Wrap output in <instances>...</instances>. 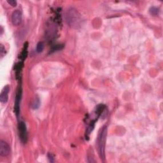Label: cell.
I'll return each instance as SVG.
<instances>
[{
	"label": "cell",
	"mask_w": 163,
	"mask_h": 163,
	"mask_svg": "<svg viewBox=\"0 0 163 163\" xmlns=\"http://www.w3.org/2000/svg\"><path fill=\"white\" fill-rule=\"evenodd\" d=\"M66 21L69 26L75 29L80 27L81 18L80 15L75 8H71L66 13Z\"/></svg>",
	"instance_id": "obj_1"
},
{
	"label": "cell",
	"mask_w": 163,
	"mask_h": 163,
	"mask_svg": "<svg viewBox=\"0 0 163 163\" xmlns=\"http://www.w3.org/2000/svg\"><path fill=\"white\" fill-rule=\"evenodd\" d=\"M106 135H107V128L106 126L101 129L100 133L98 137V152L102 160L105 161V144Z\"/></svg>",
	"instance_id": "obj_2"
},
{
	"label": "cell",
	"mask_w": 163,
	"mask_h": 163,
	"mask_svg": "<svg viewBox=\"0 0 163 163\" xmlns=\"http://www.w3.org/2000/svg\"><path fill=\"white\" fill-rule=\"evenodd\" d=\"M19 134L21 142L23 143H26L27 141V133L26 126L23 121H20L19 123Z\"/></svg>",
	"instance_id": "obj_3"
},
{
	"label": "cell",
	"mask_w": 163,
	"mask_h": 163,
	"mask_svg": "<svg viewBox=\"0 0 163 163\" xmlns=\"http://www.w3.org/2000/svg\"><path fill=\"white\" fill-rule=\"evenodd\" d=\"M22 98V89L21 88H19L15 96V105H14V112L17 116H19V112H20V103Z\"/></svg>",
	"instance_id": "obj_4"
},
{
	"label": "cell",
	"mask_w": 163,
	"mask_h": 163,
	"mask_svg": "<svg viewBox=\"0 0 163 163\" xmlns=\"http://www.w3.org/2000/svg\"><path fill=\"white\" fill-rule=\"evenodd\" d=\"M22 21V13L20 10H15L12 15V22L14 26H19Z\"/></svg>",
	"instance_id": "obj_5"
},
{
	"label": "cell",
	"mask_w": 163,
	"mask_h": 163,
	"mask_svg": "<svg viewBox=\"0 0 163 163\" xmlns=\"http://www.w3.org/2000/svg\"><path fill=\"white\" fill-rule=\"evenodd\" d=\"M10 147L9 145L3 140L0 141V155L1 156H7L10 154Z\"/></svg>",
	"instance_id": "obj_6"
},
{
	"label": "cell",
	"mask_w": 163,
	"mask_h": 163,
	"mask_svg": "<svg viewBox=\"0 0 163 163\" xmlns=\"http://www.w3.org/2000/svg\"><path fill=\"white\" fill-rule=\"evenodd\" d=\"M10 92V88L8 86L4 87L0 94V102L2 103H5L7 102L8 99V94Z\"/></svg>",
	"instance_id": "obj_7"
},
{
	"label": "cell",
	"mask_w": 163,
	"mask_h": 163,
	"mask_svg": "<svg viewBox=\"0 0 163 163\" xmlns=\"http://www.w3.org/2000/svg\"><path fill=\"white\" fill-rule=\"evenodd\" d=\"M27 43H25L24 44V47L23 48V49H22V53L21 54V57L20 58L22 61H24L25 59L26 58L27 55Z\"/></svg>",
	"instance_id": "obj_8"
},
{
	"label": "cell",
	"mask_w": 163,
	"mask_h": 163,
	"mask_svg": "<svg viewBox=\"0 0 163 163\" xmlns=\"http://www.w3.org/2000/svg\"><path fill=\"white\" fill-rule=\"evenodd\" d=\"M44 49V44L43 42H39L36 46V51L38 53H40Z\"/></svg>",
	"instance_id": "obj_9"
},
{
	"label": "cell",
	"mask_w": 163,
	"mask_h": 163,
	"mask_svg": "<svg viewBox=\"0 0 163 163\" xmlns=\"http://www.w3.org/2000/svg\"><path fill=\"white\" fill-rule=\"evenodd\" d=\"M150 13L153 15H157L159 13V9L155 7H152L150 8Z\"/></svg>",
	"instance_id": "obj_10"
},
{
	"label": "cell",
	"mask_w": 163,
	"mask_h": 163,
	"mask_svg": "<svg viewBox=\"0 0 163 163\" xmlns=\"http://www.w3.org/2000/svg\"><path fill=\"white\" fill-rule=\"evenodd\" d=\"M39 106H40V100H39L38 98H37V99L35 100V102L33 103V108L34 109H36L39 107Z\"/></svg>",
	"instance_id": "obj_11"
},
{
	"label": "cell",
	"mask_w": 163,
	"mask_h": 163,
	"mask_svg": "<svg viewBox=\"0 0 163 163\" xmlns=\"http://www.w3.org/2000/svg\"><path fill=\"white\" fill-rule=\"evenodd\" d=\"M63 48V45H55L54 48L52 49L53 51H57V50H59L62 49Z\"/></svg>",
	"instance_id": "obj_12"
},
{
	"label": "cell",
	"mask_w": 163,
	"mask_h": 163,
	"mask_svg": "<svg viewBox=\"0 0 163 163\" xmlns=\"http://www.w3.org/2000/svg\"><path fill=\"white\" fill-rule=\"evenodd\" d=\"M7 3L12 7H15L17 6V1H14V0H8Z\"/></svg>",
	"instance_id": "obj_13"
},
{
	"label": "cell",
	"mask_w": 163,
	"mask_h": 163,
	"mask_svg": "<svg viewBox=\"0 0 163 163\" xmlns=\"http://www.w3.org/2000/svg\"><path fill=\"white\" fill-rule=\"evenodd\" d=\"M49 159H50V162H53V161H52V159H54V158H53V157H52V154H49Z\"/></svg>",
	"instance_id": "obj_14"
}]
</instances>
